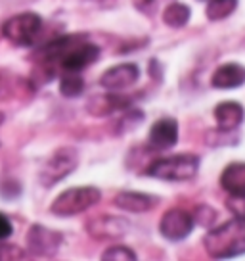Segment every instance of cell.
<instances>
[{
    "instance_id": "cell-7",
    "label": "cell",
    "mask_w": 245,
    "mask_h": 261,
    "mask_svg": "<svg viewBox=\"0 0 245 261\" xmlns=\"http://www.w3.org/2000/svg\"><path fill=\"white\" fill-rule=\"evenodd\" d=\"M98 58H100L98 46L82 39L69 52L64 54V58L59 60V65H62L64 71H75V73H79L82 69H86L90 64H94Z\"/></svg>"
},
{
    "instance_id": "cell-19",
    "label": "cell",
    "mask_w": 245,
    "mask_h": 261,
    "mask_svg": "<svg viewBox=\"0 0 245 261\" xmlns=\"http://www.w3.org/2000/svg\"><path fill=\"white\" fill-rule=\"evenodd\" d=\"M102 257L109 261H134L136 253L132 252L131 248H127V246H113V248L106 250V253Z\"/></svg>"
},
{
    "instance_id": "cell-22",
    "label": "cell",
    "mask_w": 245,
    "mask_h": 261,
    "mask_svg": "<svg viewBox=\"0 0 245 261\" xmlns=\"http://www.w3.org/2000/svg\"><path fill=\"white\" fill-rule=\"evenodd\" d=\"M4 123V114H0V125Z\"/></svg>"
},
{
    "instance_id": "cell-14",
    "label": "cell",
    "mask_w": 245,
    "mask_h": 261,
    "mask_svg": "<svg viewBox=\"0 0 245 261\" xmlns=\"http://www.w3.org/2000/svg\"><path fill=\"white\" fill-rule=\"evenodd\" d=\"M157 200L154 196H147L144 192H132V190H125L115 196V205H119L125 212L132 213H144L151 210Z\"/></svg>"
},
{
    "instance_id": "cell-5",
    "label": "cell",
    "mask_w": 245,
    "mask_h": 261,
    "mask_svg": "<svg viewBox=\"0 0 245 261\" xmlns=\"http://www.w3.org/2000/svg\"><path fill=\"white\" fill-rule=\"evenodd\" d=\"M77 150L75 148H59L50 155L46 162L42 163L41 171H39V180L42 187H54L59 180H64L77 169Z\"/></svg>"
},
{
    "instance_id": "cell-15",
    "label": "cell",
    "mask_w": 245,
    "mask_h": 261,
    "mask_svg": "<svg viewBox=\"0 0 245 261\" xmlns=\"http://www.w3.org/2000/svg\"><path fill=\"white\" fill-rule=\"evenodd\" d=\"M127 221L119 217H102V219H90L88 230L98 238H117L127 232Z\"/></svg>"
},
{
    "instance_id": "cell-6",
    "label": "cell",
    "mask_w": 245,
    "mask_h": 261,
    "mask_svg": "<svg viewBox=\"0 0 245 261\" xmlns=\"http://www.w3.org/2000/svg\"><path fill=\"white\" fill-rule=\"evenodd\" d=\"M192 230H194V217L184 210H169L159 221V232L172 242L184 240L190 237Z\"/></svg>"
},
{
    "instance_id": "cell-12",
    "label": "cell",
    "mask_w": 245,
    "mask_h": 261,
    "mask_svg": "<svg viewBox=\"0 0 245 261\" xmlns=\"http://www.w3.org/2000/svg\"><path fill=\"white\" fill-rule=\"evenodd\" d=\"M221 187L232 198H245V163L234 162L224 167L221 175Z\"/></svg>"
},
{
    "instance_id": "cell-16",
    "label": "cell",
    "mask_w": 245,
    "mask_h": 261,
    "mask_svg": "<svg viewBox=\"0 0 245 261\" xmlns=\"http://www.w3.org/2000/svg\"><path fill=\"white\" fill-rule=\"evenodd\" d=\"M190 16H192V10L190 6L182 4V2H172L169 4L163 12V21L169 27H174V29H180L190 21Z\"/></svg>"
},
{
    "instance_id": "cell-2",
    "label": "cell",
    "mask_w": 245,
    "mask_h": 261,
    "mask_svg": "<svg viewBox=\"0 0 245 261\" xmlns=\"http://www.w3.org/2000/svg\"><path fill=\"white\" fill-rule=\"evenodd\" d=\"M197 171H199V158L197 155L178 154L169 155V158H159L156 162H151L147 165L146 175L161 180L180 182V180L194 179Z\"/></svg>"
},
{
    "instance_id": "cell-1",
    "label": "cell",
    "mask_w": 245,
    "mask_h": 261,
    "mask_svg": "<svg viewBox=\"0 0 245 261\" xmlns=\"http://www.w3.org/2000/svg\"><path fill=\"white\" fill-rule=\"evenodd\" d=\"M207 253L215 259H230L245 253V215L236 213L221 227L212 228L203 238Z\"/></svg>"
},
{
    "instance_id": "cell-11",
    "label": "cell",
    "mask_w": 245,
    "mask_h": 261,
    "mask_svg": "<svg viewBox=\"0 0 245 261\" xmlns=\"http://www.w3.org/2000/svg\"><path fill=\"white\" fill-rule=\"evenodd\" d=\"M211 85L215 89L230 90L239 89L245 85V67L241 64H222L215 69L211 77Z\"/></svg>"
},
{
    "instance_id": "cell-18",
    "label": "cell",
    "mask_w": 245,
    "mask_h": 261,
    "mask_svg": "<svg viewBox=\"0 0 245 261\" xmlns=\"http://www.w3.org/2000/svg\"><path fill=\"white\" fill-rule=\"evenodd\" d=\"M82 90H84V81L81 75L75 71H66V75L59 81V92L66 98H75L82 94Z\"/></svg>"
},
{
    "instance_id": "cell-10",
    "label": "cell",
    "mask_w": 245,
    "mask_h": 261,
    "mask_svg": "<svg viewBox=\"0 0 245 261\" xmlns=\"http://www.w3.org/2000/svg\"><path fill=\"white\" fill-rule=\"evenodd\" d=\"M140 69L134 64H121L109 67L106 73L100 77V85L107 90H122L138 81Z\"/></svg>"
},
{
    "instance_id": "cell-13",
    "label": "cell",
    "mask_w": 245,
    "mask_h": 261,
    "mask_svg": "<svg viewBox=\"0 0 245 261\" xmlns=\"http://www.w3.org/2000/svg\"><path fill=\"white\" fill-rule=\"evenodd\" d=\"M245 117V110L237 102H221L215 108V121L221 130H234L237 129Z\"/></svg>"
},
{
    "instance_id": "cell-21",
    "label": "cell",
    "mask_w": 245,
    "mask_h": 261,
    "mask_svg": "<svg viewBox=\"0 0 245 261\" xmlns=\"http://www.w3.org/2000/svg\"><path fill=\"white\" fill-rule=\"evenodd\" d=\"M12 232H14L12 221H10L4 213H0V242L6 240L8 237H12Z\"/></svg>"
},
{
    "instance_id": "cell-20",
    "label": "cell",
    "mask_w": 245,
    "mask_h": 261,
    "mask_svg": "<svg viewBox=\"0 0 245 261\" xmlns=\"http://www.w3.org/2000/svg\"><path fill=\"white\" fill-rule=\"evenodd\" d=\"M25 255L21 253V250L17 248V246H12V244H0V259H23Z\"/></svg>"
},
{
    "instance_id": "cell-3",
    "label": "cell",
    "mask_w": 245,
    "mask_h": 261,
    "mask_svg": "<svg viewBox=\"0 0 245 261\" xmlns=\"http://www.w3.org/2000/svg\"><path fill=\"white\" fill-rule=\"evenodd\" d=\"M100 202V190L94 187L67 188L52 202V213L57 217H73Z\"/></svg>"
},
{
    "instance_id": "cell-17",
    "label": "cell",
    "mask_w": 245,
    "mask_h": 261,
    "mask_svg": "<svg viewBox=\"0 0 245 261\" xmlns=\"http://www.w3.org/2000/svg\"><path fill=\"white\" fill-rule=\"evenodd\" d=\"M237 8V0H209L207 8H205V16L211 21H221L232 16Z\"/></svg>"
},
{
    "instance_id": "cell-4",
    "label": "cell",
    "mask_w": 245,
    "mask_h": 261,
    "mask_svg": "<svg viewBox=\"0 0 245 261\" xmlns=\"http://www.w3.org/2000/svg\"><path fill=\"white\" fill-rule=\"evenodd\" d=\"M42 31V17L35 12H23L2 25V35L16 46H31Z\"/></svg>"
},
{
    "instance_id": "cell-9",
    "label": "cell",
    "mask_w": 245,
    "mask_h": 261,
    "mask_svg": "<svg viewBox=\"0 0 245 261\" xmlns=\"http://www.w3.org/2000/svg\"><path fill=\"white\" fill-rule=\"evenodd\" d=\"M147 142L154 150H169L178 142V123L172 117L157 119L147 135Z\"/></svg>"
},
{
    "instance_id": "cell-8",
    "label": "cell",
    "mask_w": 245,
    "mask_h": 261,
    "mask_svg": "<svg viewBox=\"0 0 245 261\" xmlns=\"http://www.w3.org/2000/svg\"><path fill=\"white\" fill-rule=\"evenodd\" d=\"M62 232H56L52 228L41 227V225H33L29 234H27V242H29V250L35 255L41 257H50L56 255V252L62 246Z\"/></svg>"
}]
</instances>
